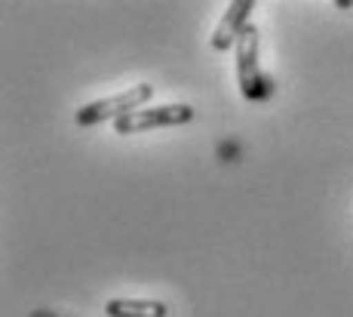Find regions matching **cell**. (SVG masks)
Instances as JSON below:
<instances>
[{
  "label": "cell",
  "instance_id": "cell-1",
  "mask_svg": "<svg viewBox=\"0 0 353 317\" xmlns=\"http://www.w3.org/2000/svg\"><path fill=\"white\" fill-rule=\"evenodd\" d=\"M258 46H261V37H258V28L249 25L246 31L236 40V77H240V93L249 102H264V99L274 96L276 84L261 74V65H258Z\"/></svg>",
  "mask_w": 353,
  "mask_h": 317
},
{
  "label": "cell",
  "instance_id": "cell-2",
  "mask_svg": "<svg viewBox=\"0 0 353 317\" xmlns=\"http://www.w3.org/2000/svg\"><path fill=\"white\" fill-rule=\"evenodd\" d=\"M151 96H154V86L139 84L126 93H117V96H108V99H96V102L77 108L74 120H77V126H99V124H105V120H120L123 114L145 108V102Z\"/></svg>",
  "mask_w": 353,
  "mask_h": 317
},
{
  "label": "cell",
  "instance_id": "cell-3",
  "mask_svg": "<svg viewBox=\"0 0 353 317\" xmlns=\"http://www.w3.org/2000/svg\"><path fill=\"white\" fill-rule=\"evenodd\" d=\"M194 120V108L191 105H157V108H139L129 111L120 120H114V130L120 136H132V133H145L154 126H181Z\"/></svg>",
  "mask_w": 353,
  "mask_h": 317
},
{
  "label": "cell",
  "instance_id": "cell-4",
  "mask_svg": "<svg viewBox=\"0 0 353 317\" xmlns=\"http://www.w3.org/2000/svg\"><path fill=\"white\" fill-rule=\"evenodd\" d=\"M252 10H255V0H236V3H230L225 10V16H221L219 28H215V35H212V50H219V52L230 50V46L240 40L243 31L252 25L249 22Z\"/></svg>",
  "mask_w": 353,
  "mask_h": 317
},
{
  "label": "cell",
  "instance_id": "cell-5",
  "mask_svg": "<svg viewBox=\"0 0 353 317\" xmlns=\"http://www.w3.org/2000/svg\"><path fill=\"white\" fill-rule=\"evenodd\" d=\"M108 317H166L169 305L157 299H111L105 305Z\"/></svg>",
  "mask_w": 353,
  "mask_h": 317
}]
</instances>
